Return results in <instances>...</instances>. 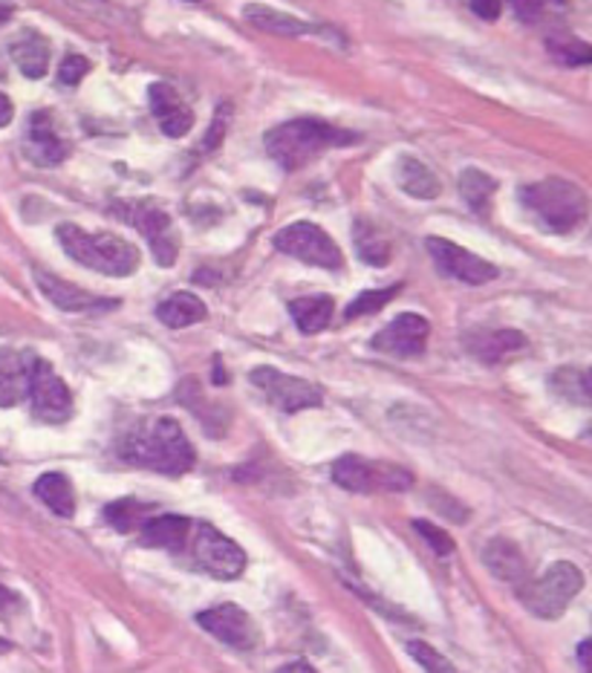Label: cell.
<instances>
[{"mask_svg":"<svg viewBox=\"0 0 592 673\" xmlns=\"http://www.w3.org/2000/svg\"><path fill=\"white\" fill-rule=\"evenodd\" d=\"M119 454L127 463L168 474V477H180V474L191 472L197 460L194 445L186 437L180 422L171 417L150 419V422H142L139 428H133L119 445Z\"/></svg>","mask_w":592,"mask_h":673,"instance_id":"6da1fadb","label":"cell"},{"mask_svg":"<svg viewBox=\"0 0 592 673\" xmlns=\"http://www.w3.org/2000/svg\"><path fill=\"white\" fill-rule=\"evenodd\" d=\"M356 142H359L356 133L338 131L321 119H292L266 133V151L283 170L304 168L329 147L356 145Z\"/></svg>","mask_w":592,"mask_h":673,"instance_id":"7a4b0ae2","label":"cell"},{"mask_svg":"<svg viewBox=\"0 0 592 673\" xmlns=\"http://www.w3.org/2000/svg\"><path fill=\"white\" fill-rule=\"evenodd\" d=\"M55 238L76 264L102 272L110 278H127L139 269V249L122 241L119 234H90L76 223H62L55 229Z\"/></svg>","mask_w":592,"mask_h":673,"instance_id":"3957f363","label":"cell"},{"mask_svg":"<svg viewBox=\"0 0 592 673\" xmlns=\"http://www.w3.org/2000/svg\"><path fill=\"white\" fill-rule=\"evenodd\" d=\"M521 202L532 214L538 217L540 225L555 234H567L587 220V194L561 177L540 179L532 186H523Z\"/></svg>","mask_w":592,"mask_h":673,"instance_id":"277c9868","label":"cell"},{"mask_svg":"<svg viewBox=\"0 0 592 673\" xmlns=\"http://www.w3.org/2000/svg\"><path fill=\"white\" fill-rule=\"evenodd\" d=\"M584 587V575L576 564L569 561H555L540 578L523 581L517 596H521L523 607L538 616V619H561L569 602L581 593Z\"/></svg>","mask_w":592,"mask_h":673,"instance_id":"5b68a950","label":"cell"},{"mask_svg":"<svg viewBox=\"0 0 592 673\" xmlns=\"http://www.w3.org/2000/svg\"><path fill=\"white\" fill-rule=\"evenodd\" d=\"M333 483L353 495H376V492H407L413 474L396 463H373V460L344 454L333 465Z\"/></svg>","mask_w":592,"mask_h":673,"instance_id":"8992f818","label":"cell"},{"mask_svg":"<svg viewBox=\"0 0 592 673\" xmlns=\"http://www.w3.org/2000/svg\"><path fill=\"white\" fill-rule=\"evenodd\" d=\"M275 249L283 255L295 257L301 264L321 266V269H342L344 255L338 243L315 223H289L275 234Z\"/></svg>","mask_w":592,"mask_h":673,"instance_id":"52a82bcc","label":"cell"},{"mask_svg":"<svg viewBox=\"0 0 592 673\" xmlns=\"http://www.w3.org/2000/svg\"><path fill=\"white\" fill-rule=\"evenodd\" d=\"M191 529H194V534H188L191 555L203 573H209L211 578L232 581L246 570V552L232 538H226L209 523H197V527L191 523Z\"/></svg>","mask_w":592,"mask_h":673,"instance_id":"ba28073f","label":"cell"},{"mask_svg":"<svg viewBox=\"0 0 592 673\" xmlns=\"http://www.w3.org/2000/svg\"><path fill=\"white\" fill-rule=\"evenodd\" d=\"M30 399H32V413L41 422L49 426H62L72 417V394L67 382L53 371V364L44 358L32 356L30 367Z\"/></svg>","mask_w":592,"mask_h":673,"instance_id":"9c48e42d","label":"cell"},{"mask_svg":"<svg viewBox=\"0 0 592 673\" xmlns=\"http://www.w3.org/2000/svg\"><path fill=\"white\" fill-rule=\"evenodd\" d=\"M252 385L258 387L260 394H264L275 408H281L283 413L319 408V405L324 402L321 387H315L306 379H298V376H289V373H281L278 367H255V371H252Z\"/></svg>","mask_w":592,"mask_h":673,"instance_id":"30bf717a","label":"cell"},{"mask_svg":"<svg viewBox=\"0 0 592 673\" xmlns=\"http://www.w3.org/2000/svg\"><path fill=\"white\" fill-rule=\"evenodd\" d=\"M125 206V220L133 223L142 232V238L150 243L154 249V257L159 266H171L177 261V252H180V238L174 232L171 217L165 214V209H159L156 202L139 200V202H122Z\"/></svg>","mask_w":592,"mask_h":673,"instance_id":"8fae6325","label":"cell"},{"mask_svg":"<svg viewBox=\"0 0 592 673\" xmlns=\"http://www.w3.org/2000/svg\"><path fill=\"white\" fill-rule=\"evenodd\" d=\"M425 249H428V255L434 257V264L443 275L471 284V287H483V284H491L500 275L498 266L483 261L480 255H471L468 249L445 241V238H428Z\"/></svg>","mask_w":592,"mask_h":673,"instance_id":"7c38bea8","label":"cell"},{"mask_svg":"<svg viewBox=\"0 0 592 673\" xmlns=\"http://www.w3.org/2000/svg\"><path fill=\"white\" fill-rule=\"evenodd\" d=\"M197 625L209 630L214 639H220L228 648L237 650H252L258 648L260 642V630L255 625L249 613L241 610L237 604H217L211 610L197 613Z\"/></svg>","mask_w":592,"mask_h":673,"instance_id":"4fadbf2b","label":"cell"},{"mask_svg":"<svg viewBox=\"0 0 592 673\" xmlns=\"http://www.w3.org/2000/svg\"><path fill=\"white\" fill-rule=\"evenodd\" d=\"M24 154L38 168H58L70 156V142L64 140L62 131L55 128L49 110L32 113L24 131Z\"/></svg>","mask_w":592,"mask_h":673,"instance_id":"5bb4252c","label":"cell"},{"mask_svg":"<svg viewBox=\"0 0 592 673\" xmlns=\"http://www.w3.org/2000/svg\"><path fill=\"white\" fill-rule=\"evenodd\" d=\"M428 318L416 316V312H402V316H396L384 327L382 333L373 335V350L396 358L422 356V353H425V344H428Z\"/></svg>","mask_w":592,"mask_h":673,"instance_id":"9a60e30c","label":"cell"},{"mask_svg":"<svg viewBox=\"0 0 592 673\" xmlns=\"http://www.w3.org/2000/svg\"><path fill=\"white\" fill-rule=\"evenodd\" d=\"M35 284L44 293L53 307L64 312H96V310H113L119 301H108V298H99L93 293H85V289L72 287L70 280L55 278L53 272L47 269H35Z\"/></svg>","mask_w":592,"mask_h":673,"instance_id":"2e32d148","label":"cell"},{"mask_svg":"<svg viewBox=\"0 0 592 673\" xmlns=\"http://www.w3.org/2000/svg\"><path fill=\"white\" fill-rule=\"evenodd\" d=\"M148 101L150 110H154L156 124L163 128L165 136L180 140V136H186V133L194 128V113H191V108L177 96V90H174L171 85H163V81L150 85Z\"/></svg>","mask_w":592,"mask_h":673,"instance_id":"e0dca14e","label":"cell"},{"mask_svg":"<svg viewBox=\"0 0 592 673\" xmlns=\"http://www.w3.org/2000/svg\"><path fill=\"white\" fill-rule=\"evenodd\" d=\"M30 353L0 347V408H15L30 396Z\"/></svg>","mask_w":592,"mask_h":673,"instance_id":"ac0fdd59","label":"cell"},{"mask_svg":"<svg viewBox=\"0 0 592 673\" xmlns=\"http://www.w3.org/2000/svg\"><path fill=\"white\" fill-rule=\"evenodd\" d=\"M466 350L485 364H498L526 350V335L517 330H474L466 335Z\"/></svg>","mask_w":592,"mask_h":673,"instance_id":"d6986e66","label":"cell"},{"mask_svg":"<svg viewBox=\"0 0 592 673\" xmlns=\"http://www.w3.org/2000/svg\"><path fill=\"white\" fill-rule=\"evenodd\" d=\"M243 18H246L255 30L269 32V35H281V38H301V35L319 32V26L306 24L301 18L281 12V9L266 7V3H246V7H243Z\"/></svg>","mask_w":592,"mask_h":673,"instance_id":"ffe728a7","label":"cell"},{"mask_svg":"<svg viewBox=\"0 0 592 673\" xmlns=\"http://www.w3.org/2000/svg\"><path fill=\"white\" fill-rule=\"evenodd\" d=\"M188 534H191V520L186 515H156V518L145 520L139 529V538L145 547L171 552L186 550Z\"/></svg>","mask_w":592,"mask_h":673,"instance_id":"44dd1931","label":"cell"},{"mask_svg":"<svg viewBox=\"0 0 592 673\" xmlns=\"http://www.w3.org/2000/svg\"><path fill=\"white\" fill-rule=\"evenodd\" d=\"M483 564L489 566V573L494 578L506 581V584H517L521 587L526 581V558L517 550V543L509 538H494L483 550Z\"/></svg>","mask_w":592,"mask_h":673,"instance_id":"7402d4cb","label":"cell"},{"mask_svg":"<svg viewBox=\"0 0 592 673\" xmlns=\"http://www.w3.org/2000/svg\"><path fill=\"white\" fill-rule=\"evenodd\" d=\"M396 183L402 191L416 197V200H437L443 194V183H439L437 174L413 156H402L396 163Z\"/></svg>","mask_w":592,"mask_h":673,"instance_id":"603a6c76","label":"cell"},{"mask_svg":"<svg viewBox=\"0 0 592 673\" xmlns=\"http://www.w3.org/2000/svg\"><path fill=\"white\" fill-rule=\"evenodd\" d=\"M9 53H12V58H15V64L21 67V73H24L26 78H44L47 76V67H49V44L44 35H38V32H21L15 41H12V47H9Z\"/></svg>","mask_w":592,"mask_h":673,"instance_id":"cb8c5ba5","label":"cell"},{"mask_svg":"<svg viewBox=\"0 0 592 673\" xmlns=\"http://www.w3.org/2000/svg\"><path fill=\"white\" fill-rule=\"evenodd\" d=\"M335 304L329 295H306V298H295L289 301V316L298 324V330L304 335H315L321 330H327L333 321Z\"/></svg>","mask_w":592,"mask_h":673,"instance_id":"d4e9b609","label":"cell"},{"mask_svg":"<svg viewBox=\"0 0 592 673\" xmlns=\"http://www.w3.org/2000/svg\"><path fill=\"white\" fill-rule=\"evenodd\" d=\"M156 318H159L165 327H171V330H182V327L205 321V318H209V310H205V304L200 301L197 295L177 293L171 295V298H165V301L156 307Z\"/></svg>","mask_w":592,"mask_h":673,"instance_id":"484cf974","label":"cell"},{"mask_svg":"<svg viewBox=\"0 0 592 673\" xmlns=\"http://www.w3.org/2000/svg\"><path fill=\"white\" fill-rule=\"evenodd\" d=\"M35 497L44 500L58 518H72L76 515V495H72L70 481L64 474H41L38 483H35Z\"/></svg>","mask_w":592,"mask_h":673,"instance_id":"4316f807","label":"cell"},{"mask_svg":"<svg viewBox=\"0 0 592 673\" xmlns=\"http://www.w3.org/2000/svg\"><path fill=\"white\" fill-rule=\"evenodd\" d=\"M353 243H356V252H359L365 264H390V241L382 234V229H376L370 220H356V223H353Z\"/></svg>","mask_w":592,"mask_h":673,"instance_id":"83f0119b","label":"cell"},{"mask_svg":"<svg viewBox=\"0 0 592 673\" xmlns=\"http://www.w3.org/2000/svg\"><path fill=\"white\" fill-rule=\"evenodd\" d=\"M549 387L567 402L590 405V376L581 367H558L549 376Z\"/></svg>","mask_w":592,"mask_h":673,"instance_id":"f1b7e54d","label":"cell"},{"mask_svg":"<svg viewBox=\"0 0 592 673\" xmlns=\"http://www.w3.org/2000/svg\"><path fill=\"white\" fill-rule=\"evenodd\" d=\"M498 191V183L480 168H466L460 174V194L462 200L471 206L474 211H485L489 209L491 197Z\"/></svg>","mask_w":592,"mask_h":673,"instance_id":"f546056e","label":"cell"},{"mask_svg":"<svg viewBox=\"0 0 592 673\" xmlns=\"http://www.w3.org/2000/svg\"><path fill=\"white\" fill-rule=\"evenodd\" d=\"M148 518H154V509L139 500H116L104 509V520L119 532H139Z\"/></svg>","mask_w":592,"mask_h":673,"instance_id":"4dcf8cb0","label":"cell"},{"mask_svg":"<svg viewBox=\"0 0 592 673\" xmlns=\"http://www.w3.org/2000/svg\"><path fill=\"white\" fill-rule=\"evenodd\" d=\"M546 49L563 67H584L592 62L590 44L576 38V35H552V38H546Z\"/></svg>","mask_w":592,"mask_h":673,"instance_id":"1f68e13d","label":"cell"},{"mask_svg":"<svg viewBox=\"0 0 592 673\" xmlns=\"http://www.w3.org/2000/svg\"><path fill=\"white\" fill-rule=\"evenodd\" d=\"M402 293V284H393V287L388 289H370V293H361L359 298H353L350 307L344 310V318H359V316H373V312H379L382 307H388L396 295Z\"/></svg>","mask_w":592,"mask_h":673,"instance_id":"d6a6232c","label":"cell"},{"mask_svg":"<svg viewBox=\"0 0 592 673\" xmlns=\"http://www.w3.org/2000/svg\"><path fill=\"white\" fill-rule=\"evenodd\" d=\"M407 653H411V657L416 659V662H420V665L428 673H460L451 665V662H448V659L443 657V653H437V650L431 648L428 642L413 639V642H407Z\"/></svg>","mask_w":592,"mask_h":673,"instance_id":"836d02e7","label":"cell"},{"mask_svg":"<svg viewBox=\"0 0 592 673\" xmlns=\"http://www.w3.org/2000/svg\"><path fill=\"white\" fill-rule=\"evenodd\" d=\"M563 7H567V0H512L515 15L526 21V24H538L540 18H546L549 12H558Z\"/></svg>","mask_w":592,"mask_h":673,"instance_id":"e575fe53","label":"cell"},{"mask_svg":"<svg viewBox=\"0 0 592 673\" xmlns=\"http://www.w3.org/2000/svg\"><path fill=\"white\" fill-rule=\"evenodd\" d=\"M413 529L425 538V543H428L431 550L437 552V555H451L454 552V538H448V532H443V529L434 527V523H428V520H416Z\"/></svg>","mask_w":592,"mask_h":673,"instance_id":"d590c367","label":"cell"},{"mask_svg":"<svg viewBox=\"0 0 592 673\" xmlns=\"http://www.w3.org/2000/svg\"><path fill=\"white\" fill-rule=\"evenodd\" d=\"M87 73H90V62H87L85 55H67L62 62V70H58V81L64 87H76Z\"/></svg>","mask_w":592,"mask_h":673,"instance_id":"8d00e7d4","label":"cell"},{"mask_svg":"<svg viewBox=\"0 0 592 673\" xmlns=\"http://www.w3.org/2000/svg\"><path fill=\"white\" fill-rule=\"evenodd\" d=\"M228 110H232V108H228V104H220V108H217V119H214V124H211L209 140L203 142V151H211V147H214L220 140H223V133H226V124H228V117H232Z\"/></svg>","mask_w":592,"mask_h":673,"instance_id":"74e56055","label":"cell"},{"mask_svg":"<svg viewBox=\"0 0 592 673\" xmlns=\"http://www.w3.org/2000/svg\"><path fill=\"white\" fill-rule=\"evenodd\" d=\"M471 9L483 21H498L500 12H503V0H471Z\"/></svg>","mask_w":592,"mask_h":673,"instance_id":"f35d334b","label":"cell"},{"mask_svg":"<svg viewBox=\"0 0 592 673\" xmlns=\"http://www.w3.org/2000/svg\"><path fill=\"white\" fill-rule=\"evenodd\" d=\"M12 117H15V108H12V101H9L7 93H0V128H7V124L12 122Z\"/></svg>","mask_w":592,"mask_h":673,"instance_id":"ab89813d","label":"cell"},{"mask_svg":"<svg viewBox=\"0 0 592 673\" xmlns=\"http://www.w3.org/2000/svg\"><path fill=\"white\" fill-rule=\"evenodd\" d=\"M275 673H315V671H312V668L306 665V662H289V665L278 668V671H275Z\"/></svg>","mask_w":592,"mask_h":673,"instance_id":"60d3db41","label":"cell"},{"mask_svg":"<svg viewBox=\"0 0 592 673\" xmlns=\"http://www.w3.org/2000/svg\"><path fill=\"white\" fill-rule=\"evenodd\" d=\"M578 659H581V668L590 673V642H581V648H578Z\"/></svg>","mask_w":592,"mask_h":673,"instance_id":"b9f144b4","label":"cell"},{"mask_svg":"<svg viewBox=\"0 0 592 673\" xmlns=\"http://www.w3.org/2000/svg\"><path fill=\"white\" fill-rule=\"evenodd\" d=\"M12 604H18V598L12 596L3 584H0V610H3V607H12Z\"/></svg>","mask_w":592,"mask_h":673,"instance_id":"7bdbcfd3","label":"cell"},{"mask_svg":"<svg viewBox=\"0 0 592 673\" xmlns=\"http://www.w3.org/2000/svg\"><path fill=\"white\" fill-rule=\"evenodd\" d=\"M9 15H12V7H7V3H0V26L7 24Z\"/></svg>","mask_w":592,"mask_h":673,"instance_id":"ee69618b","label":"cell"},{"mask_svg":"<svg viewBox=\"0 0 592 673\" xmlns=\"http://www.w3.org/2000/svg\"><path fill=\"white\" fill-rule=\"evenodd\" d=\"M9 648H12V644H9V642H3V639H0V653H7Z\"/></svg>","mask_w":592,"mask_h":673,"instance_id":"f6af8a7d","label":"cell"}]
</instances>
